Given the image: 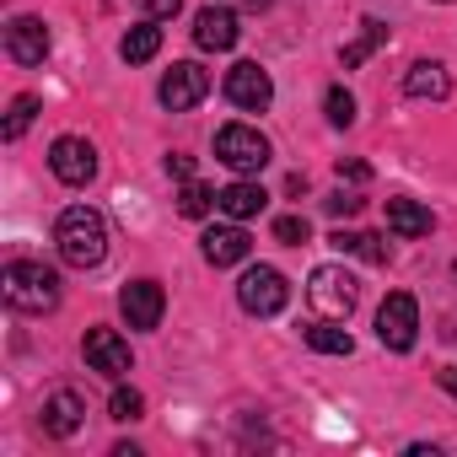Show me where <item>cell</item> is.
Here are the masks:
<instances>
[{
  "label": "cell",
  "instance_id": "obj_22",
  "mask_svg": "<svg viewBox=\"0 0 457 457\" xmlns=\"http://www.w3.org/2000/svg\"><path fill=\"white\" fill-rule=\"evenodd\" d=\"M339 253H361L366 264H387V248H382V237L377 232H334L328 237Z\"/></svg>",
  "mask_w": 457,
  "mask_h": 457
},
{
  "label": "cell",
  "instance_id": "obj_26",
  "mask_svg": "<svg viewBox=\"0 0 457 457\" xmlns=\"http://www.w3.org/2000/svg\"><path fill=\"white\" fill-rule=\"evenodd\" d=\"M307 237H312L307 215H280V220H275V243H286V248H302Z\"/></svg>",
  "mask_w": 457,
  "mask_h": 457
},
{
  "label": "cell",
  "instance_id": "obj_1",
  "mask_svg": "<svg viewBox=\"0 0 457 457\" xmlns=\"http://www.w3.org/2000/svg\"><path fill=\"white\" fill-rule=\"evenodd\" d=\"M54 248L71 270H97L108 259V220L92 204H71L54 226Z\"/></svg>",
  "mask_w": 457,
  "mask_h": 457
},
{
  "label": "cell",
  "instance_id": "obj_31",
  "mask_svg": "<svg viewBox=\"0 0 457 457\" xmlns=\"http://www.w3.org/2000/svg\"><path fill=\"white\" fill-rule=\"evenodd\" d=\"M339 178H350V183H366V178H371V167H366V162H339Z\"/></svg>",
  "mask_w": 457,
  "mask_h": 457
},
{
  "label": "cell",
  "instance_id": "obj_7",
  "mask_svg": "<svg viewBox=\"0 0 457 457\" xmlns=\"http://www.w3.org/2000/svg\"><path fill=\"white\" fill-rule=\"evenodd\" d=\"M204 92H210V71H204V65H194V60H178V65L162 76V87H156L162 108H172V113L199 108V103H204Z\"/></svg>",
  "mask_w": 457,
  "mask_h": 457
},
{
  "label": "cell",
  "instance_id": "obj_32",
  "mask_svg": "<svg viewBox=\"0 0 457 457\" xmlns=\"http://www.w3.org/2000/svg\"><path fill=\"white\" fill-rule=\"evenodd\" d=\"M441 387H446V393L457 398V371H441Z\"/></svg>",
  "mask_w": 457,
  "mask_h": 457
},
{
  "label": "cell",
  "instance_id": "obj_14",
  "mask_svg": "<svg viewBox=\"0 0 457 457\" xmlns=\"http://www.w3.org/2000/svg\"><path fill=\"white\" fill-rule=\"evenodd\" d=\"M87 366L103 377H129V345L119 339V328H87Z\"/></svg>",
  "mask_w": 457,
  "mask_h": 457
},
{
  "label": "cell",
  "instance_id": "obj_8",
  "mask_svg": "<svg viewBox=\"0 0 457 457\" xmlns=\"http://www.w3.org/2000/svg\"><path fill=\"white\" fill-rule=\"evenodd\" d=\"M49 167H54V178H60L65 188H87V183L97 178V151H92V140H81V135H60V140L49 145Z\"/></svg>",
  "mask_w": 457,
  "mask_h": 457
},
{
  "label": "cell",
  "instance_id": "obj_28",
  "mask_svg": "<svg viewBox=\"0 0 457 457\" xmlns=\"http://www.w3.org/2000/svg\"><path fill=\"white\" fill-rule=\"evenodd\" d=\"M361 204H366V199H361L355 188H334V194L323 199V210H328V215H361Z\"/></svg>",
  "mask_w": 457,
  "mask_h": 457
},
{
  "label": "cell",
  "instance_id": "obj_9",
  "mask_svg": "<svg viewBox=\"0 0 457 457\" xmlns=\"http://www.w3.org/2000/svg\"><path fill=\"white\" fill-rule=\"evenodd\" d=\"M226 97H232L237 108H248V113H264L275 103V81H270V71L259 60H237L232 71H226Z\"/></svg>",
  "mask_w": 457,
  "mask_h": 457
},
{
  "label": "cell",
  "instance_id": "obj_12",
  "mask_svg": "<svg viewBox=\"0 0 457 457\" xmlns=\"http://www.w3.org/2000/svg\"><path fill=\"white\" fill-rule=\"evenodd\" d=\"M49 28H44V17H12V28H6V54L17 60V65H44L49 60Z\"/></svg>",
  "mask_w": 457,
  "mask_h": 457
},
{
  "label": "cell",
  "instance_id": "obj_18",
  "mask_svg": "<svg viewBox=\"0 0 457 457\" xmlns=\"http://www.w3.org/2000/svg\"><path fill=\"white\" fill-rule=\"evenodd\" d=\"M382 44H387V22L366 17V22H361V33H355V44H345V49H339V65H345V71H361Z\"/></svg>",
  "mask_w": 457,
  "mask_h": 457
},
{
  "label": "cell",
  "instance_id": "obj_10",
  "mask_svg": "<svg viewBox=\"0 0 457 457\" xmlns=\"http://www.w3.org/2000/svg\"><path fill=\"white\" fill-rule=\"evenodd\" d=\"M237 38H243V28H237V12H232V6H199V17H194V44H199L204 54L237 49Z\"/></svg>",
  "mask_w": 457,
  "mask_h": 457
},
{
  "label": "cell",
  "instance_id": "obj_6",
  "mask_svg": "<svg viewBox=\"0 0 457 457\" xmlns=\"http://www.w3.org/2000/svg\"><path fill=\"white\" fill-rule=\"evenodd\" d=\"M377 339L387 345V350H414V339H420V307H414V296L409 291H387V302L377 307Z\"/></svg>",
  "mask_w": 457,
  "mask_h": 457
},
{
  "label": "cell",
  "instance_id": "obj_17",
  "mask_svg": "<svg viewBox=\"0 0 457 457\" xmlns=\"http://www.w3.org/2000/svg\"><path fill=\"white\" fill-rule=\"evenodd\" d=\"M387 226L398 237H430V210L420 204V199H387Z\"/></svg>",
  "mask_w": 457,
  "mask_h": 457
},
{
  "label": "cell",
  "instance_id": "obj_4",
  "mask_svg": "<svg viewBox=\"0 0 457 457\" xmlns=\"http://www.w3.org/2000/svg\"><path fill=\"white\" fill-rule=\"evenodd\" d=\"M270 140L253 129V124H220V135H215V162H226L232 172H243V178H253V172H264L270 167Z\"/></svg>",
  "mask_w": 457,
  "mask_h": 457
},
{
  "label": "cell",
  "instance_id": "obj_3",
  "mask_svg": "<svg viewBox=\"0 0 457 457\" xmlns=\"http://www.w3.org/2000/svg\"><path fill=\"white\" fill-rule=\"evenodd\" d=\"M307 302H312L318 318L345 323V318L355 312V302H361V286H355L350 270H339V264H318V270L307 275Z\"/></svg>",
  "mask_w": 457,
  "mask_h": 457
},
{
  "label": "cell",
  "instance_id": "obj_15",
  "mask_svg": "<svg viewBox=\"0 0 457 457\" xmlns=\"http://www.w3.org/2000/svg\"><path fill=\"white\" fill-rule=\"evenodd\" d=\"M264 204H270V194H264V183H253V178H237V183L215 188V210H220L226 220H253Z\"/></svg>",
  "mask_w": 457,
  "mask_h": 457
},
{
  "label": "cell",
  "instance_id": "obj_13",
  "mask_svg": "<svg viewBox=\"0 0 457 457\" xmlns=\"http://www.w3.org/2000/svg\"><path fill=\"white\" fill-rule=\"evenodd\" d=\"M199 248H204V259L215 270H232V264H243L253 253V237L243 232V220H232V226H210V232L199 237Z\"/></svg>",
  "mask_w": 457,
  "mask_h": 457
},
{
  "label": "cell",
  "instance_id": "obj_25",
  "mask_svg": "<svg viewBox=\"0 0 457 457\" xmlns=\"http://www.w3.org/2000/svg\"><path fill=\"white\" fill-rule=\"evenodd\" d=\"M323 108H328V124H334V129H350V124H355V97H350L345 87H328Z\"/></svg>",
  "mask_w": 457,
  "mask_h": 457
},
{
  "label": "cell",
  "instance_id": "obj_23",
  "mask_svg": "<svg viewBox=\"0 0 457 457\" xmlns=\"http://www.w3.org/2000/svg\"><path fill=\"white\" fill-rule=\"evenodd\" d=\"M215 210V188H204V183H183V194H178V215H188V220H199V215H210Z\"/></svg>",
  "mask_w": 457,
  "mask_h": 457
},
{
  "label": "cell",
  "instance_id": "obj_30",
  "mask_svg": "<svg viewBox=\"0 0 457 457\" xmlns=\"http://www.w3.org/2000/svg\"><path fill=\"white\" fill-rule=\"evenodd\" d=\"M167 172L188 183V178H194V156H183V151H178V156H167Z\"/></svg>",
  "mask_w": 457,
  "mask_h": 457
},
{
  "label": "cell",
  "instance_id": "obj_24",
  "mask_svg": "<svg viewBox=\"0 0 457 457\" xmlns=\"http://www.w3.org/2000/svg\"><path fill=\"white\" fill-rule=\"evenodd\" d=\"M33 113H38V97H33V92L12 97V113H6V140H22V135L33 129Z\"/></svg>",
  "mask_w": 457,
  "mask_h": 457
},
{
  "label": "cell",
  "instance_id": "obj_29",
  "mask_svg": "<svg viewBox=\"0 0 457 457\" xmlns=\"http://www.w3.org/2000/svg\"><path fill=\"white\" fill-rule=\"evenodd\" d=\"M145 12H151V22H167L183 12V0H145Z\"/></svg>",
  "mask_w": 457,
  "mask_h": 457
},
{
  "label": "cell",
  "instance_id": "obj_21",
  "mask_svg": "<svg viewBox=\"0 0 457 457\" xmlns=\"http://www.w3.org/2000/svg\"><path fill=\"white\" fill-rule=\"evenodd\" d=\"M156 49H162V22H140V28H129L124 44H119L124 65H145V60H156Z\"/></svg>",
  "mask_w": 457,
  "mask_h": 457
},
{
  "label": "cell",
  "instance_id": "obj_34",
  "mask_svg": "<svg viewBox=\"0 0 457 457\" xmlns=\"http://www.w3.org/2000/svg\"><path fill=\"white\" fill-rule=\"evenodd\" d=\"M441 6H446V0H441Z\"/></svg>",
  "mask_w": 457,
  "mask_h": 457
},
{
  "label": "cell",
  "instance_id": "obj_5",
  "mask_svg": "<svg viewBox=\"0 0 457 457\" xmlns=\"http://www.w3.org/2000/svg\"><path fill=\"white\" fill-rule=\"evenodd\" d=\"M237 302H243V312H253V318H275V312L291 302V286H286V275H280V270L253 264V270L237 280Z\"/></svg>",
  "mask_w": 457,
  "mask_h": 457
},
{
  "label": "cell",
  "instance_id": "obj_11",
  "mask_svg": "<svg viewBox=\"0 0 457 457\" xmlns=\"http://www.w3.org/2000/svg\"><path fill=\"white\" fill-rule=\"evenodd\" d=\"M119 312H124L129 328H156L162 312H167V296H162L156 280H129V286L119 291Z\"/></svg>",
  "mask_w": 457,
  "mask_h": 457
},
{
  "label": "cell",
  "instance_id": "obj_19",
  "mask_svg": "<svg viewBox=\"0 0 457 457\" xmlns=\"http://www.w3.org/2000/svg\"><path fill=\"white\" fill-rule=\"evenodd\" d=\"M403 92L409 97H446L452 92V76H446V65H436V60H420V65H409V76H403Z\"/></svg>",
  "mask_w": 457,
  "mask_h": 457
},
{
  "label": "cell",
  "instance_id": "obj_16",
  "mask_svg": "<svg viewBox=\"0 0 457 457\" xmlns=\"http://www.w3.org/2000/svg\"><path fill=\"white\" fill-rule=\"evenodd\" d=\"M81 420H87V403H81V393H71V387H60V393H49L44 398V430L49 436H76L81 430Z\"/></svg>",
  "mask_w": 457,
  "mask_h": 457
},
{
  "label": "cell",
  "instance_id": "obj_33",
  "mask_svg": "<svg viewBox=\"0 0 457 457\" xmlns=\"http://www.w3.org/2000/svg\"><path fill=\"white\" fill-rule=\"evenodd\" d=\"M243 6H253V12H264V6H270V0H243Z\"/></svg>",
  "mask_w": 457,
  "mask_h": 457
},
{
  "label": "cell",
  "instance_id": "obj_20",
  "mask_svg": "<svg viewBox=\"0 0 457 457\" xmlns=\"http://www.w3.org/2000/svg\"><path fill=\"white\" fill-rule=\"evenodd\" d=\"M302 339L318 350V355H350L355 350V339H350V328H339L334 318H312L307 328H302Z\"/></svg>",
  "mask_w": 457,
  "mask_h": 457
},
{
  "label": "cell",
  "instance_id": "obj_2",
  "mask_svg": "<svg viewBox=\"0 0 457 457\" xmlns=\"http://www.w3.org/2000/svg\"><path fill=\"white\" fill-rule=\"evenodd\" d=\"M0 291L17 312H54L60 307V275L49 264H33V259H12L6 275H0Z\"/></svg>",
  "mask_w": 457,
  "mask_h": 457
},
{
  "label": "cell",
  "instance_id": "obj_27",
  "mask_svg": "<svg viewBox=\"0 0 457 457\" xmlns=\"http://www.w3.org/2000/svg\"><path fill=\"white\" fill-rule=\"evenodd\" d=\"M140 409H145V398L135 387H113V398H108V414L113 420H140Z\"/></svg>",
  "mask_w": 457,
  "mask_h": 457
}]
</instances>
